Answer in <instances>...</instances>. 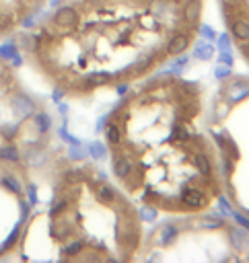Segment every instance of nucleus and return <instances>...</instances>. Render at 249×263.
I'll return each mask as SVG.
<instances>
[{"label":"nucleus","instance_id":"obj_1","mask_svg":"<svg viewBox=\"0 0 249 263\" xmlns=\"http://www.w3.org/2000/svg\"><path fill=\"white\" fill-rule=\"evenodd\" d=\"M41 10L33 0H0V37L12 33L16 27L33 29L37 25L35 16Z\"/></svg>","mask_w":249,"mask_h":263},{"label":"nucleus","instance_id":"obj_2","mask_svg":"<svg viewBox=\"0 0 249 263\" xmlns=\"http://www.w3.org/2000/svg\"><path fill=\"white\" fill-rule=\"evenodd\" d=\"M221 97L227 107H233V105L247 101L249 99V76H231L229 80H225L223 89H221Z\"/></svg>","mask_w":249,"mask_h":263},{"label":"nucleus","instance_id":"obj_3","mask_svg":"<svg viewBox=\"0 0 249 263\" xmlns=\"http://www.w3.org/2000/svg\"><path fill=\"white\" fill-rule=\"evenodd\" d=\"M136 163L134 159L122 148V146H113V152H111V173L118 177L120 181H124L128 175L134 171Z\"/></svg>","mask_w":249,"mask_h":263},{"label":"nucleus","instance_id":"obj_4","mask_svg":"<svg viewBox=\"0 0 249 263\" xmlns=\"http://www.w3.org/2000/svg\"><path fill=\"white\" fill-rule=\"evenodd\" d=\"M179 206L188 212H198L208 206V194L200 187H186L179 196Z\"/></svg>","mask_w":249,"mask_h":263},{"label":"nucleus","instance_id":"obj_5","mask_svg":"<svg viewBox=\"0 0 249 263\" xmlns=\"http://www.w3.org/2000/svg\"><path fill=\"white\" fill-rule=\"evenodd\" d=\"M192 45V35L188 31H175L171 35V39L165 45V54L167 56H179L186 54V49Z\"/></svg>","mask_w":249,"mask_h":263},{"label":"nucleus","instance_id":"obj_6","mask_svg":"<svg viewBox=\"0 0 249 263\" xmlns=\"http://www.w3.org/2000/svg\"><path fill=\"white\" fill-rule=\"evenodd\" d=\"M202 16V0H186L181 8V21L188 27H196Z\"/></svg>","mask_w":249,"mask_h":263},{"label":"nucleus","instance_id":"obj_7","mask_svg":"<svg viewBox=\"0 0 249 263\" xmlns=\"http://www.w3.org/2000/svg\"><path fill=\"white\" fill-rule=\"evenodd\" d=\"M229 243L237 253H245L249 251V231L241 229V226H235V229H229Z\"/></svg>","mask_w":249,"mask_h":263},{"label":"nucleus","instance_id":"obj_8","mask_svg":"<svg viewBox=\"0 0 249 263\" xmlns=\"http://www.w3.org/2000/svg\"><path fill=\"white\" fill-rule=\"evenodd\" d=\"M155 60H157V58H155L153 51H142V54H138L136 60L130 64L132 76H142V74H146L148 70L155 66Z\"/></svg>","mask_w":249,"mask_h":263},{"label":"nucleus","instance_id":"obj_9","mask_svg":"<svg viewBox=\"0 0 249 263\" xmlns=\"http://www.w3.org/2000/svg\"><path fill=\"white\" fill-rule=\"evenodd\" d=\"M179 233H181V229L177 224H173V222L163 224L157 233V245L159 247H171V245L179 239Z\"/></svg>","mask_w":249,"mask_h":263},{"label":"nucleus","instance_id":"obj_10","mask_svg":"<svg viewBox=\"0 0 249 263\" xmlns=\"http://www.w3.org/2000/svg\"><path fill=\"white\" fill-rule=\"evenodd\" d=\"M214 56H217V45L212 41L206 39H198L194 43V51H192V58L198 62H210Z\"/></svg>","mask_w":249,"mask_h":263},{"label":"nucleus","instance_id":"obj_11","mask_svg":"<svg viewBox=\"0 0 249 263\" xmlns=\"http://www.w3.org/2000/svg\"><path fill=\"white\" fill-rule=\"evenodd\" d=\"M227 25H231V35H233L239 43L249 41V21L245 16H233Z\"/></svg>","mask_w":249,"mask_h":263},{"label":"nucleus","instance_id":"obj_12","mask_svg":"<svg viewBox=\"0 0 249 263\" xmlns=\"http://www.w3.org/2000/svg\"><path fill=\"white\" fill-rule=\"evenodd\" d=\"M194 167H196V171L202 175L204 179H210L212 177V173H214V167H212V161H210V156L206 154V152H202V150H198V152H194Z\"/></svg>","mask_w":249,"mask_h":263},{"label":"nucleus","instance_id":"obj_13","mask_svg":"<svg viewBox=\"0 0 249 263\" xmlns=\"http://www.w3.org/2000/svg\"><path fill=\"white\" fill-rule=\"evenodd\" d=\"M103 134H105V140H107L109 146H118V144H122V140H124V132H122L120 124H118V121H113V119H107V124L103 128Z\"/></svg>","mask_w":249,"mask_h":263},{"label":"nucleus","instance_id":"obj_14","mask_svg":"<svg viewBox=\"0 0 249 263\" xmlns=\"http://www.w3.org/2000/svg\"><path fill=\"white\" fill-rule=\"evenodd\" d=\"M87 150H89V156L93 161H97V163H101V161H105L107 156H109V150H107V144L105 142H99V140H93V142L87 146Z\"/></svg>","mask_w":249,"mask_h":263},{"label":"nucleus","instance_id":"obj_15","mask_svg":"<svg viewBox=\"0 0 249 263\" xmlns=\"http://www.w3.org/2000/svg\"><path fill=\"white\" fill-rule=\"evenodd\" d=\"M136 216H138L140 222L153 224V222H157V218H159V210H157V206H153V204H144V206L138 210V212H136Z\"/></svg>","mask_w":249,"mask_h":263},{"label":"nucleus","instance_id":"obj_16","mask_svg":"<svg viewBox=\"0 0 249 263\" xmlns=\"http://www.w3.org/2000/svg\"><path fill=\"white\" fill-rule=\"evenodd\" d=\"M223 134H225V152H227L233 161H239V159H241V150H239V146H237V142H235V138L231 136L229 132H223Z\"/></svg>","mask_w":249,"mask_h":263},{"label":"nucleus","instance_id":"obj_17","mask_svg":"<svg viewBox=\"0 0 249 263\" xmlns=\"http://www.w3.org/2000/svg\"><path fill=\"white\" fill-rule=\"evenodd\" d=\"M167 140H169V142H190V140H192V134H190L184 126H181V124H175Z\"/></svg>","mask_w":249,"mask_h":263},{"label":"nucleus","instance_id":"obj_18","mask_svg":"<svg viewBox=\"0 0 249 263\" xmlns=\"http://www.w3.org/2000/svg\"><path fill=\"white\" fill-rule=\"evenodd\" d=\"M235 163H237V161L231 159V156H229L227 152H221V171H223V175H225L227 179L235 173Z\"/></svg>","mask_w":249,"mask_h":263},{"label":"nucleus","instance_id":"obj_19","mask_svg":"<svg viewBox=\"0 0 249 263\" xmlns=\"http://www.w3.org/2000/svg\"><path fill=\"white\" fill-rule=\"evenodd\" d=\"M212 76L217 80H221V82H225V80H229L231 76H233V68L227 66V64H219L217 68L212 70Z\"/></svg>","mask_w":249,"mask_h":263},{"label":"nucleus","instance_id":"obj_20","mask_svg":"<svg viewBox=\"0 0 249 263\" xmlns=\"http://www.w3.org/2000/svg\"><path fill=\"white\" fill-rule=\"evenodd\" d=\"M198 35H200L202 39H206V41H217V37H219V33L214 31V27H210V25H206V23H202V25H198Z\"/></svg>","mask_w":249,"mask_h":263},{"label":"nucleus","instance_id":"obj_21","mask_svg":"<svg viewBox=\"0 0 249 263\" xmlns=\"http://www.w3.org/2000/svg\"><path fill=\"white\" fill-rule=\"evenodd\" d=\"M219 210H221V214L223 216H231V214H233V204H231L225 196H219Z\"/></svg>","mask_w":249,"mask_h":263},{"label":"nucleus","instance_id":"obj_22","mask_svg":"<svg viewBox=\"0 0 249 263\" xmlns=\"http://www.w3.org/2000/svg\"><path fill=\"white\" fill-rule=\"evenodd\" d=\"M217 47L219 51H229L231 49V35L229 33H221L217 37Z\"/></svg>","mask_w":249,"mask_h":263},{"label":"nucleus","instance_id":"obj_23","mask_svg":"<svg viewBox=\"0 0 249 263\" xmlns=\"http://www.w3.org/2000/svg\"><path fill=\"white\" fill-rule=\"evenodd\" d=\"M217 60H219V64H227V66H231V68L235 66V58H233V54H231V49H229V51H219V54H217Z\"/></svg>","mask_w":249,"mask_h":263},{"label":"nucleus","instance_id":"obj_24","mask_svg":"<svg viewBox=\"0 0 249 263\" xmlns=\"http://www.w3.org/2000/svg\"><path fill=\"white\" fill-rule=\"evenodd\" d=\"M231 218H233L241 229H245V231H249V216H245V214H241V212H237V210H233V214H231Z\"/></svg>","mask_w":249,"mask_h":263},{"label":"nucleus","instance_id":"obj_25","mask_svg":"<svg viewBox=\"0 0 249 263\" xmlns=\"http://www.w3.org/2000/svg\"><path fill=\"white\" fill-rule=\"evenodd\" d=\"M188 62H190V58H188L186 54H179V56H175V60L171 62V68H186Z\"/></svg>","mask_w":249,"mask_h":263},{"label":"nucleus","instance_id":"obj_26","mask_svg":"<svg viewBox=\"0 0 249 263\" xmlns=\"http://www.w3.org/2000/svg\"><path fill=\"white\" fill-rule=\"evenodd\" d=\"M115 93H118L120 97L128 95V93H130V82H128V80H120L118 84H115Z\"/></svg>","mask_w":249,"mask_h":263},{"label":"nucleus","instance_id":"obj_27","mask_svg":"<svg viewBox=\"0 0 249 263\" xmlns=\"http://www.w3.org/2000/svg\"><path fill=\"white\" fill-rule=\"evenodd\" d=\"M107 119H109V113H105V115H101V117L97 119V124H95V132H97V134L103 132V128H105V124H107Z\"/></svg>","mask_w":249,"mask_h":263},{"label":"nucleus","instance_id":"obj_28","mask_svg":"<svg viewBox=\"0 0 249 263\" xmlns=\"http://www.w3.org/2000/svg\"><path fill=\"white\" fill-rule=\"evenodd\" d=\"M157 259H161V253H155V255L148 257V261H157Z\"/></svg>","mask_w":249,"mask_h":263},{"label":"nucleus","instance_id":"obj_29","mask_svg":"<svg viewBox=\"0 0 249 263\" xmlns=\"http://www.w3.org/2000/svg\"><path fill=\"white\" fill-rule=\"evenodd\" d=\"M243 212H245V214L249 216V208H243Z\"/></svg>","mask_w":249,"mask_h":263}]
</instances>
